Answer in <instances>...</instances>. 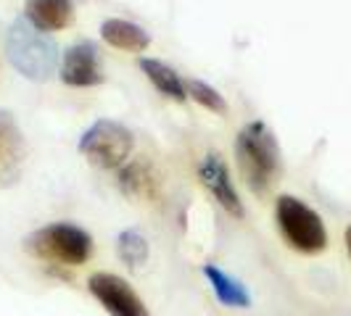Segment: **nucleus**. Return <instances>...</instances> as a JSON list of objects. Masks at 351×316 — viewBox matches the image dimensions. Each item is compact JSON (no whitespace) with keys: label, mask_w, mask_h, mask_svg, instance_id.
<instances>
[{"label":"nucleus","mask_w":351,"mask_h":316,"mask_svg":"<svg viewBox=\"0 0 351 316\" xmlns=\"http://www.w3.org/2000/svg\"><path fill=\"white\" fill-rule=\"evenodd\" d=\"M117 250H119V259L130 269H141L148 261V240L135 229H127L117 237Z\"/></svg>","instance_id":"nucleus-15"},{"label":"nucleus","mask_w":351,"mask_h":316,"mask_svg":"<svg viewBox=\"0 0 351 316\" xmlns=\"http://www.w3.org/2000/svg\"><path fill=\"white\" fill-rule=\"evenodd\" d=\"M204 277L209 280L211 290H214V295L222 306H230V308H248L251 306V295L241 285V280L230 277L228 272H222L217 263H204Z\"/></svg>","instance_id":"nucleus-13"},{"label":"nucleus","mask_w":351,"mask_h":316,"mask_svg":"<svg viewBox=\"0 0 351 316\" xmlns=\"http://www.w3.org/2000/svg\"><path fill=\"white\" fill-rule=\"evenodd\" d=\"M185 92L188 98H193L195 103H201L204 108H209L214 114H228V103H225V95H219V90L201 82V79H188L185 82Z\"/></svg>","instance_id":"nucleus-16"},{"label":"nucleus","mask_w":351,"mask_h":316,"mask_svg":"<svg viewBox=\"0 0 351 316\" xmlns=\"http://www.w3.org/2000/svg\"><path fill=\"white\" fill-rule=\"evenodd\" d=\"M27 161V142L11 111L0 108V187L16 185Z\"/></svg>","instance_id":"nucleus-9"},{"label":"nucleus","mask_w":351,"mask_h":316,"mask_svg":"<svg viewBox=\"0 0 351 316\" xmlns=\"http://www.w3.org/2000/svg\"><path fill=\"white\" fill-rule=\"evenodd\" d=\"M61 82L69 88H95L104 82V69H101V55L98 45L82 40L74 42L61 58Z\"/></svg>","instance_id":"nucleus-7"},{"label":"nucleus","mask_w":351,"mask_h":316,"mask_svg":"<svg viewBox=\"0 0 351 316\" xmlns=\"http://www.w3.org/2000/svg\"><path fill=\"white\" fill-rule=\"evenodd\" d=\"M138 66H141V71L151 79V85H154L161 95H167V98H172V101H185V98H188L185 82H182L180 74H177L172 66H167L164 61H156V58H141Z\"/></svg>","instance_id":"nucleus-14"},{"label":"nucleus","mask_w":351,"mask_h":316,"mask_svg":"<svg viewBox=\"0 0 351 316\" xmlns=\"http://www.w3.org/2000/svg\"><path fill=\"white\" fill-rule=\"evenodd\" d=\"M119 187L132 200H156L158 193H161V179H158V172L154 169L151 161L135 158V161H130V163L122 166Z\"/></svg>","instance_id":"nucleus-10"},{"label":"nucleus","mask_w":351,"mask_h":316,"mask_svg":"<svg viewBox=\"0 0 351 316\" xmlns=\"http://www.w3.org/2000/svg\"><path fill=\"white\" fill-rule=\"evenodd\" d=\"M24 18L40 32H61L74 21L71 0H27Z\"/></svg>","instance_id":"nucleus-11"},{"label":"nucleus","mask_w":351,"mask_h":316,"mask_svg":"<svg viewBox=\"0 0 351 316\" xmlns=\"http://www.w3.org/2000/svg\"><path fill=\"white\" fill-rule=\"evenodd\" d=\"M24 248L40 261L80 266L93 256V237L88 229L77 227V224L56 222V224L35 229L24 240Z\"/></svg>","instance_id":"nucleus-3"},{"label":"nucleus","mask_w":351,"mask_h":316,"mask_svg":"<svg viewBox=\"0 0 351 316\" xmlns=\"http://www.w3.org/2000/svg\"><path fill=\"white\" fill-rule=\"evenodd\" d=\"M275 219L285 243L304 256H317L328 248V229L322 216L301 198L280 195L275 203Z\"/></svg>","instance_id":"nucleus-4"},{"label":"nucleus","mask_w":351,"mask_h":316,"mask_svg":"<svg viewBox=\"0 0 351 316\" xmlns=\"http://www.w3.org/2000/svg\"><path fill=\"white\" fill-rule=\"evenodd\" d=\"M198 179H201V185L214 195V200L228 211L230 216H235V219H243L246 216L243 200H241V195L235 190L228 166H225V161H222L219 153H206V156L201 158V163H198Z\"/></svg>","instance_id":"nucleus-8"},{"label":"nucleus","mask_w":351,"mask_h":316,"mask_svg":"<svg viewBox=\"0 0 351 316\" xmlns=\"http://www.w3.org/2000/svg\"><path fill=\"white\" fill-rule=\"evenodd\" d=\"M132 132L119 122L101 119L80 137V153L98 169H122L132 153Z\"/></svg>","instance_id":"nucleus-5"},{"label":"nucleus","mask_w":351,"mask_h":316,"mask_svg":"<svg viewBox=\"0 0 351 316\" xmlns=\"http://www.w3.org/2000/svg\"><path fill=\"white\" fill-rule=\"evenodd\" d=\"M5 53H8V61L14 64V69L35 82L51 79L58 69L56 42L45 32L32 27L24 16L11 24L8 37H5Z\"/></svg>","instance_id":"nucleus-2"},{"label":"nucleus","mask_w":351,"mask_h":316,"mask_svg":"<svg viewBox=\"0 0 351 316\" xmlns=\"http://www.w3.org/2000/svg\"><path fill=\"white\" fill-rule=\"evenodd\" d=\"M101 37L111 48L127 53H143L151 45V35L127 18H106L101 24Z\"/></svg>","instance_id":"nucleus-12"},{"label":"nucleus","mask_w":351,"mask_h":316,"mask_svg":"<svg viewBox=\"0 0 351 316\" xmlns=\"http://www.w3.org/2000/svg\"><path fill=\"white\" fill-rule=\"evenodd\" d=\"M235 161L248 190L256 195L269 193V187H275L282 174L280 145L264 122H251L238 132Z\"/></svg>","instance_id":"nucleus-1"},{"label":"nucleus","mask_w":351,"mask_h":316,"mask_svg":"<svg viewBox=\"0 0 351 316\" xmlns=\"http://www.w3.org/2000/svg\"><path fill=\"white\" fill-rule=\"evenodd\" d=\"M346 250H349V259H351V224L346 227Z\"/></svg>","instance_id":"nucleus-17"},{"label":"nucleus","mask_w":351,"mask_h":316,"mask_svg":"<svg viewBox=\"0 0 351 316\" xmlns=\"http://www.w3.org/2000/svg\"><path fill=\"white\" fill-rule=\"evenodd\" d=\"M88 290L111 316H151L148 306L132 290V285L119 274L95 272L88 280Z\"/></svg>","instance_id":"nucleus-6"}]
</instances>
